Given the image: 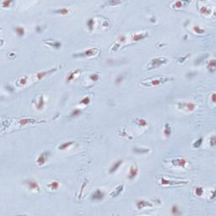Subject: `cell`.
Returning <instances> with one entry per match:
<instances>
[{
    "label": "cell",
    "mask_w": 216,
    "mask_h": 216,
    "mask_svg": "<svg viewBox=\"0 0 216 216\" xmlns=\"http://www.w3.org/2000/svg\"><path fill=\"white\" fill-rule=\"evenodd\" d=\"M27 80H28V78L27 77H22L21 79H20L19 80L17 81V83H16V85L17 86H25L26 84H27Z\"/></svg>",
    "instance_id": "24"
},
{
    "label": "cell",
    "mask_w": 216,
    "mask_h": 216,
    "mask_svg": "<svg viewBox=\"0 0 216 216\" xmlns=\"http://www.w3.org/2000/svg\"><path fill=\"white\" fill-rule=\"evenodd\" d=\"M94 25H95V21H94L93 19H89L88 21H87V25H88V27L90 30H93Z\"/></svg>",
    "instance_id": "31"
},
{
    "label": "cell",
    "mask_w": 216,
    "mask_h": 216,
    "mask_svg": "<svg viewBox=\"0 0 216 216\" xmlns=\"http://www.w3.org/2000/svg\"><path fill=\"white\" fill-rule=\"evenodd\" d=\"M168 61H169V60L165 57H155V58H153L150 61V63L149 64L148 68L149 69H153V68H159L160 66L167 64Z\"/></svg>",
    "instance_id": "1"
},
{
    "label": "cell",
    "mask_w": 216,
    "mask_h": 216,
    "mask_svg": "<svg viewBox=\"0 0 216 216\" xmlns=\"http://www.w3.org/2000/svg\"><path fill=\"white\" fill-rule=\"evenodd\" d=\"M200 12H201V14H203L209 15L210 14H211V9H210L209 7L202 6L201 8H200Z\"/></svg>",
    "instance_id": "21"
},
{
    "label": "cell",
    "mask_w": 216,
    "mask_h": 216,
    "mask_svg": "<svg viewBox=\"0 0 216 216\" xmlns=\"http://www.w3.org/2000/svg\"><path fill=\"white\" fill-rule=\"evenodd\" d=\"M138 173V165L136 164H133L132 165V166L130 167V170H129V173H128V179L129 180H133L134 178L136 177Z\"/></svg>",
    "instance_id": "8"
},
{
    "label": "cell",
    "mask_w": 216,
    "mask_h": 216,
    "mask_svg": "<svg viewBox=\"0 0 216 216\" xmlns=\"http://www.w3.org/2000/svg\"><path fill=\"white\" fill-rule=\"evenodd\" d=\"M182 5H183V3L181 1H176V2L174 3L172 6L174 8V9H176H176H180V8L182 7Z\"/></svg>",
    "instance_id": "29"
},
{
    "label": "cell",
    "mask_w": 216,
    "mask_h": 216,
    "mask_svg": "<svg viewBox=\"0 0 216 216\" xmlns=\"http://www.w3.org/2000/svg\"><path fill=\"white\" fill-rule=\"evenodd\" d=\"M122 160H117V162H115L114 164L112 165V166L111 167V169H110V171H109V172L111 173V174H112V173H114L116 171H117L118 168H119V166L121 165L122 164Z\"/></svg>",
    "instance_id": "17"
},
{
    "label": "cell",
    "mask_w": 216,
    "mask_h": 216,
    "mask_svg": "<svg viewBox=\"0 0 216 216\" xmlns=\"http://www.w3.org/2000/svg\"><path fill=\"white\" fill-rule=\"evenodd\" d=\"M100 76L99 74H97V73H92V74L89 76V79L92 80V81H97L99 80Z\"/></svg>",
    "instance_id": "37"
},
{
    "label": "cell",
    "mask_w": 216,
    "mask_h": 216,
    "mask_svg": "<svg viewBox=\"0 0 216 216\" xmlns=\"http://www.w3.org/2000/svg\"><path fill=\"white\" fill-rule=\"evenodd\" d=\"M195 193H196L197 196H202L203 193H204V189H203V188H200V187H198V188H195Z\"/></svg>",
    "instance_id": "30"
},
{
    "label": "cell",
    "mask_w": 216,
    "mask_h": 216,
    "mask_svg": "<svg viewBox=\"0 0 216 216\" xmlns=\"http://www.w3.org/2000/svg\"><path fill=\"white\" fill-rule=\"evenodd\" d=\"M15 32L19 36H23L25 35V30H24L23 27H20V26H17L15 28Z\"/></svg>",
    "instance_id": "26"
},
{
    "label": "cell",
    "mask_w": 216,
    "mask_h": 216,
    "mask_svg": "<svg viewBox=\"0 0 216 216\" xmlns=\"http://www.w3.org/2000/svg\"><path fill=\"white\" fill-rule=\"evenodd\" d=\"M119 41H122V42H124V41H126V37H125L124 36H120V37H119Z\"/></svg>",
    "instance_id": "43"
},
{
    "label": "cell",
    "mask_w": 216,
    "mask_h": 216,
    "mask_svg": "<svg viewBox=\"0 0 216 216\" xmlns=\"http://www.w3.org/2000/svg\"><path fill=\"white\" fill-rule=\"evenodd\" d=\"M47 187L51 189V190H57V188H59V182L57 181H52L51 183L48 184Z\"/></svg>",
    "instance_id": "22"
},
{
    "label": "cell",
    "mask_w": 216,
    "mask_h": 216,
    "mask_svg": "<svg viewBox=\"0 0 216 216\" xmlns=\"http://www.w3.org/2000/svg\"><path fill=\"white\" fill-rule=\"evenodd\" d=\"M136 123L139 125L140 127H144V126L148 125V122H146V120L143 119V118H137L136 119Z\"/></svg>",
    "instance_id": "25"
},
{
    "label": "cell",
    "mask_w": 216,
    "mask_h": 216,
    "mask_svg": "<svg viewBox=\"0 0 216 216\" xmlns=\"http://www.w3.org/2000/svg\"><path fill=\"white\" fill-rule=\"evenodd\" d=\"M26 184H27L29 189L31 191H37V192L40 191V187H39V185L36 181L28 180L27 181H26Z\"/></svg>",
    "instance_id": "9"
},
{
    "label": "cell",
    "mask_w": 216,
    "mask_h": 216,
    "mask_svg": "<svg viewBox=\"0 0 216 216\" xmlns=\"http://www.w3.org/2000/svg\"><path fill=\"white\" fill-rule=\"evenodd\" d=\"M100 52V50L98 48H90L89 50H86V51H84L80 53H75L73 54V57H92L95 56L96 54H97Z\"/></svg>",
    "instance_id": "2"
},
{
    "label": "cell",
    "mask_w": 216,
    "mask_h": 216,
    "mask_svg": "<svg viewBox=\"0 0 216 216\" xmlns=\"http://www.w3.org/2000/svg\"><path fill=\"white\" fill-rule=\"evenodd\" d=\"M55 71H56V68H52V69L47 70V71L39 72V73H36V80H41V79H42L43 77H45L46 75H47V74H51L52 72H55Z\"/></svg>",
    "instance_id": "12"
},
{
    "label": "cell",
    "mask_w": 216,
    "mask_h": 216,
    "mask_svg": "<svg viewBox=\"0 0 216 216\" xmlns=\"http://www.w3.org/2000/svg\"><path fill=\"white\" fill-rule=\"evenodd\" d=\"M133 151L134 152H137V153H146V152H149V149H139V148H134L133 149Z\"/></svg>",
    "instance_id": "38"
},
{
    "label": "cell",
    "mask_w": 216,
    "mask_h": 216,
    "mask_svg": "<svg viewBox=\"0 0 216 216\" xmlns=\"http://www.w3.org/2000/svg\"><path fill=\"white\" fill-rule=\"evenodd\" d=\"M68 12H69V9H68V8H62V9H57L54 11V13H56V14H63V15L68 14Z\"/></svg>",
    "instance_id": "23"
},
{
    "label": "cell",
    "mask_w": 216,
    "mask_h": 216,
    "mask_svg": "<svg viewBox=\"0 0 216 216\" xmlns=\"http://www.w3.org/2000/svg\"><path fill=\"white\" fill-rule=\"evenodd\" d=\"M179 109H183L188 112H193L196 108V105L192 102H184V103H178Z\"/></svg>",
    "instance_id": "4"
},
{
    "label": "cell",
    "mask_w": 216,
    "mask_h": 216,
    "mask_svg": "<svg viewBox=\"0 0 216 216\" xmlns=\"http://www.w3.org/2000/svg\"><path fill=\"white\" fill-rule=\"evenodd\" d=\"M187 160L183 158H177V159H174L172 160V164L174 165V166L176 167H182L185 168L186 165H187Z\"/></svg>",
    "instance_id": "7"
},
{
    "label": "cell",
    "mask_w": 216,
    "mask_h": 216,
    "mask_svg": "<svg viewBox=\"0 0 216 216\" xmlns=\"http://www.w3.org/2000/svg\"><path fill=\"white\" fill-rule=\"evenodd\" d=\"M193 30H194L197 34H202V33L204 32V29H201V28L199 27V26H197V25L194 26V27H193Z\"/></svg>",
    "instance_id": "34"
},
{
    "label": "cell",
    "mask_w": 216,
    "mask_h": 216,
    "mask_svg": "<svg viewBox=\"0 0 216 216\" xmlns=\"http://www.w3.org/2000/svg\"><path fill=\"white\" fill-rule=\"evenodd\" d=\"M208 68L209 69H212V70H214L215 69V60L214 59H212L209 61V64L208 65Z\"/></svg>",
    "instance_id": "32"
},
{
    "label": "cell",
    "mask_w": 216,
    "mask_h": 216,
    "mask_svg": "<svg viewBox=\"0 0 216 216\" xmlns=\"http://www.w3.org/2000/svg\"><path fill=\"white\" fill-rule=\"evenodd\" d=\"M188 56H189V54L187 55V56H185V57H179V58H178V62H179V63H183L184 60H185Z\"/></svg>",
    "instance_id": "41"
},
{
    "label": "cell",
    "mask_w": 216,
    "mask_h": 216,
    "mask_svg": "<svg viewBox=\"0 0 216 216\" xmlns=\"http://www.w3.org/2000/svg\"><path fill=\"white\" fill-rule=\"evenodd\" d=\"M215 196V193H214V191H213V194H212V198H214Z\"/></svg>",
    "instance_id": "45"
},
{
    "label": "cell",
    "mask_w": 216,
    "mask_h": 216,
    "mask_svg": "<svg viewBox=\"0 0 216 216\" xmlns=\"http://www.w3.org/2000/svg\"><path fill=\"white\" fill-rule=\"evenodd\" d=\"M172 213L173 214H175V215H178V214H180L181 213L179 212V209H178V207L177 206H176V205H174V206H172Z\"/></svg>",
    "instance_id": "33"
},
{
    "label": "cell",
    "mask_w": 216,
    "mask_h": 216,
    "mask_svg": "<svg viewBox=\"0 0 216 216\" xmlns=\"http://www.w3.org/2000/svg\"><path fill=\"white\" fill-rule=\"evenodd\" d=\"M89 102H90V99L89 98V97H85L84 99H82L80 102V104H83V105H88L89 104Z\"/></svg>",
    "instance_id": "35"
},
{
    "label": "cell",
    "mask_w": 216,
    "mask_h": 216,
    "mask_svg": "<svg viewBox=\"0 0 216 216\" xmlns=\"http://www.w3.org/2000/svg\"><path fill=\"white\" fill-rule=\"evenodd\" d=\"M81 114V111L80 109H74L71 113V117H77Z\"/></svg>",
    "instance_id": "36"
},
{
    "label": "cell",
    "mask_w": 216,
    "mask_h": 216,
    "mask_svg": "<svg viewBox=\"0 0 216 216\" xmlns=\"http://www.w3.org/2000/svg\"><path fill=\"white\" fill-rule=\"evenodd\" d=\"M73 144V141H70V142H66V143H64L62 144L61 145L58 146V149L59 150H64V149L69 148V147L72 145V144Z\"/></svg>",
    "instance_id": "19"
},
{
    "label": "cell",
    "mask_w": 216,
    "mask_h": 216,
    "mask_svg": "<svg viewBox=\"0 0 216 216\" xmlns=\"http://www.w3.org/2000/svg\"><path fill=\"white\" fill-rule=\"evenodd\" d=\"M160 184L161 185H169V186H175V185H181V184H188V181H170L166 179L160 177Z\"/></svg>",
    "instance_id": "3"
},
{
    "label": "cell",
    "mask_w": 216,
    "mask_h": 216,
    "mask_svg": "<svg viewBox=\"0 0 216 216\" xmlns=\"http://www.w3.org/2000/svg\"><path fill=\"white\" fill-rule=\"evenodd\" d=\"M50 154L49 151H45L42 154H41L38 156V158L36 159V164H37L39 166H41L43 165L47 161V158L48 157V155Z\"/></svg>",
    "instance_id": "6"
},
{
    "label": "cell",
    "mask_w": 216,
    "mask_h": 216,
    "mask_svg": "<svg viewBox=\"0 0 216 216\" xmlns=\"http://www.w3.org/2000/svg\"><path fill=\"white\" fill-rule=\"evenodd\" d=\"M148 36V33H138V34H135V35L133 36V37H132V40L134 41H138L142 40V39L145 38L146 36Z\"/></svg>",
    "instance_id": "15"
},
{
    "label": "cell",
    "mask_w": 216,
    "mask_h": 216,
    "mask_svg": "<svg viewBox=\"0 0 216 216\" xmlns=\"http://www.w3.org/2000/svg\"><path fill=\"white\" fill-rule=\"evenodd\" d=\"M79 73H80V70H75V71H73V72H71L67 77V81L68 82H70V81H72L73 80H74L76 75H78Z\"/></svg>",
    "instance_id": "18"
},
{
    "label": "cell",
    "mask_w": 216,
    "mask_h": 216,
    "mask_svg": "<svg viewBox=\"0 0 216 216\" xmlns=\"http://www.w3.org/2000/svg\"><path fill=\"white\" fill-rule=\"evenodd\" d=\"M47 45L51 46L52 47H55V48H59L61 47V43L58 42V41H50V42H47Z\"/></svg>",
    "instance_id": "27"
},
{
    "label": "cell",
    "mask_w": 216,
    "mask_h": 216,
    "mask_svg": "<svg viewBox=\"0 0 216 216\" xmlns=\"http://www.w3.org/2000/svg\"><path fill=\"white\" fill-rule=\"evenodd\" d=\"M35 122H36V121L35 119H31V118H22L18 122V123H19L20 126H25L29 124V123H32Z\"/></svg>",
    "instance_id": "16"
},
{
    "label": "cell",
    "mask_w": 216,
    "mask_h": 216,
    "mask_svg": "<svg viewBox=\"0 0 216 216\" xmlns=\"http://www.w3.org/2000/svg\"><path fill=\"white\" fill-rule=\"evenodd\" d=\"M211 100H212V102L215 103V93H213L212 96H211Z\"/></svg>",
    "instance_id": "44"
},
{
    "label": "cell",
    "mask_w": 216,
    "mask_h": 216,
    "mask_svg": "<svg viewBox=\"0 0 216 216\" xmlns=\"http://www.w3.org/2000/svg\"><path fill=\"white\" fill-rule=\"evenodd\" d=\"M122 80H123V77L122 75H119L117 77V83L118 84V83H121L122 81Z\"/></svg>",
    "instance_id": "42"
},
{
    "label": "cell",
    "mask_w": 216,
    "mask_h": 216,
    "mask_svg": "<svg viewBox=\"0 0 216 216\" xmlns=\"http://www.w3.org/2000/svg\"><path fill=\"white\" fill-rule=\"evenodd\" d=\"M12 1H3L2 2V6L4 8H6V7H9V4H12Z\"/></svg>",
    "instance_id": "39"
},
{
    "label": "cell",
    "mask_w": 216,
    "mask_h": 216,
    "mask_svg": "<svg viewBox=\"0 0 216 216\" xmlns=\"http://www.w3.org/2000/svg\"><path fill=\"white\" fill-rule=\"evenodd\" d=\"M123 188H124V185H123V184H121V185L118 186L117 188H116L114 191L111 193V196H112V197H117L118 195H119V194H120V193H122V192L123 191Z\"/></svg>",
    "instance_id": "14"
},
{
    "label": "cell",
    "mask_w": 216,
    "mask_h": 216,
    "mask_svg": "<svg viewBox=\"0 0 216 216\" xmlns=\"http://www.w3.org/2000/svg\"><path fill=\"white\" fill-rule=\"evenodd\" d=\"M167 80H169L168 78H160V79H156V80H151L149 83H144L143 85H146V86H156V85H160L163 83L166 82Z\"/></svg>",
    "instance_id": "5"
},
{
    "label": "cell",
    "mask_w": 216,
    "mask_h": 216,
    "mask_svg": "<svg viewBox=\"0 0 216 216\" xmlns=\"http://www.w3.org/2000/svg\"><path fill=\"white\" fill-rule=\"evenodd\" d=\"M35 103H36V109H37V110H42L43 107H44V105H45L44 96H39V98H38L37 101H35Z\"/></svg>",
    "instance_id": "13"
},
{
    "label": "cell",
    "mask_w": 216,
    "mask_h": 216,
    "mask_svg": "<svg viewBox=\"0 0 216 216\" xmlns=\"http://www.w3.org/2000/svg\"><path fill=\"white\" fill-rule=\"evenodd\" d=\"M136 205H137L138 209L139 210L144 209V208H146V207H152L151 203L149 201H145V200H138V201H137Z\"/></svg>",
    "instance_id": "11"
},
{
    "label": "cell",
    "mask_w": 216,
    "mask_h": 216,
    "mask_svg": "<svg viewBox=\"0 0 216 216\" xmlns=\"http://www.w3.org/2000/svg\"><path fill=\"white\" fill-rule=\"evenodd\" d=\"M216 144V140H215V136H212L211 139H210V145L212 147H215Z\"/></svg>",
    "instance_id": "40"
},
{
    "label": "cell",
    "mask_w": 216,
    "mask_h": 216,
    "mask_svg": "<svg viewBox=\"0 0 216 216\" xmlns=\"http://www.w3.org/2000/svg\"><path fill=\"white\" fill-rule=\"evenodd\" d=\"M103 197H104V193L100 190V189H97L96 191H95V193L91 194V199L96 200V201H100V200L103 199Z\"/></svg>",
    "instance_id": "10"
},
{
    "label": "cell",
    "mask_w": 216,
    "mask_h": 216,
    "mask_svg": "<svg viewBox=\"0 0 216 216\" xmlns=\"http://www.w3.org/2000/svg\"><path fill=\"white\" fill-rule=\"evenodd\" d=\"M164 134L166 137H170L171 134H172V128H171V126L168 124V123H165V124Z\"/></svg>",
    "instance_id": "20"
},
{
    "label": "cell",
    "mask_w": 216,
    "mask_h": 216,
    "mask_svg": "<svg viewBox=\"0 0 216 216\" xmlns=\"http://www.w3.org/2000/svg\"><path fill=\"white\" fill-rule=\"evenodd\" d=\"M202 144H203V138H199L197 141H195L193 143V148H198V147L201 146Z\"/></svg>",
    "instance_id": "28"
}]
</instances>
